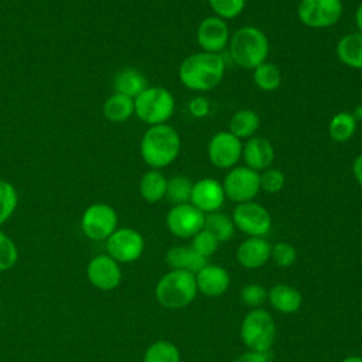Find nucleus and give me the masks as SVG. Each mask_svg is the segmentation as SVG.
<instances>
[{"label":"nucleus","instance_id":"f257e3e1","mask_svg":"<svg viewBox=\"0 0 362 362\" xmlns=\"http://www.w3.org/2000/svg\"><path fill=\"white\" fill-rule=\"evenodd\" d=\"M225 68L221 54L198 51L182 59L178 68V78L189 90L208 92L222 82Z\"/></svg>","mask_w":362,"mask_h":362},{"label":"nucleus","instance_id":"f03ea898","mask_svg":"<svg viewBox=\"0 0 362 362\" xmlns=\"http://www.w3.org/2000/svg\"><path fill=\"white\" fill-rule=\"evenodd\" d=\"M181 151V137L168 123L148 126L140 140L143 161L156 170H161L177 160Z\"/></svg>","mask_w":362,"mask_h":362},{"label":"nucleus","instance_id":"7ed1b4c3","mask_svg":"<svg viewBox=\"0 0 362 362\" xmlns=\"http://www.w3.org/2000/svg\"><path fill=\"white\" fill-rule=\"evenodd\" d=\"M232 61L243 68L253 71L267 61L270 44L267 35L255 25H243L236 30L228 44Z\"/></svg>","mask_w":362,"mask_h":362},{"label":"nucleus","instance_id":"20e7f679","mask_svg":"<svg viewBox=\"0 0 362 362\" xmlns=\"http://www.w3.org/2000/svg\"><path fill=\"white\" fill-rule=\"evenodd\" d=\"M197 293L195 274L185 270H171L165 273L154 288L158 304L170 310H180L189 305L197 297Z\"/></svg>","mask_w":362,"mask_h":362},{"label":"nucleus","instance_id":"39448f33","mask_svg":"<svg viewBox=\"0 0 362 362\" xmlns=\"http://www.w3.org/2000/svg\"><path fill=\"white\" fill-rule=\"evenodd\" d=\"M175 112L173 93L163 86H147L134 98V115L148 126L167 123Z\"/></svg>","mask_w":362,"mask_h":362},{"label":"nucleus","instance_id":"423d86ee","mask_svg":"<svg viewBox=\"0 0 362 362\" xmlns=\"http://www.w3.org/2000/svg\"><path fill=\"white\" fill-rule=\"evenodd\" d=\"M276 334L274 318L263 308L250 310L240 325L242 342L250 351L269 352L274 345Z\"/></svg>","mask_w":362,"mask_h":362},{"label":"nucleus","instance_id":"0eeeda50","mask_svg":"<svg viewBox=\"0 0 362 362\" xmlns=\"http://www.w3.org/2000/svg\"><path fill=\"white\" fill-rule=\"evenodd\" d=\"M117 214L113 206L105 202L89 205L81 216V229L83 235L95 242L106 240L117 229Z\"/></svg>","mask_w":362,"mask_h":362},{"label":"nucleus","instance_id":"6e6552de","mask_svg":"<svg viewBox=\"0 0 362 362\" xmlns=\"http://www.w3.org/2000/svg\"><path fill=\"white\" fill-rule=\"evenodd\" d=\"M222 187L225 197L232 202L242 204L253 201L260 191L259 171H255L246 165H235L226 173Z\"/></svg>","mask_w":362,"mask_h":362},{"label":"nucleus","instance_id":"1a4fd4ad","mask_svg":"<svg viewBox=\"0 0 362 362\" xmlns=\"http://www.w3.org/2000/svg\"><path fill=\"white\" fill-rule=\"evenodd\" d=\"M342 0H301L297 7L298 20L310 28H328L342 16Z\"/></svg>","mask_w":362,"mask_h":362},{"label":"nucleus","instance_id":"9d476101","mask_svg":"<svg viewBox=\"0 0 362 362\" xmlns=\"http://www.w3.org/2000/svg\"><path fill=\"white\" fill-rule=\"evenodd\" d=\"M230 218L235 228L247 236L264 238L272 229V216L269 211L255 201L238 204Z\"/></svg>","mask_w":362,"mask_h":362},{"label":"nucleus","instance_id":"9b49d317","mask_svg":"<svg viewBox=\"0 0 362 362\" xmlns=\"http://www.w3.org/2000/svg\"><path fill=\"white\" fill-rule=\"evenodd\" d=\"M243 141L229 130L215 133L208 143V158L211 164L221 170H230L242 160Z\"/></svg>","mask_w":362,"mask_h":362},{"label":"nucleus","instance_id":"f8f14e48","mask_svg":"<svg viewBox=\"0 0 362 362\" xmlns=\"http://www.w3.org/2000/svg\"><path fill=\"white\" fill-rule=\"evenodd\" d=\"M107 255L119 263L136 262L144 250V238L133 228H117L106 239Z\"/></svg>","mask_w":362,"mask_h":362},{"label":"nucleus","instance_id":"ddd939ff","mask_svg":"<svg viewBox=\"0 0 362 362\" xmlns=\"http://www.w3.org/2000/svg\"><path fill=\"white\" fill-rule=\"evenodd\" d=\"M205 214L195 208L191 202L173 205L165 215V225L168 230L181 239L192 238L204 229Z\"/></svg>","mask_w":362,"mask_h":362},{"label":"nucleus","instance_id":"4468645a","mask_svg":"<svg viewBox=\"0 0 362 362\" xmlns=\"http://www.w3.org/2000/svg\"><path fill=\"white\" fill-rule=\"evenodd\" d=\"M88 281L102 290H115L122 281V269L119 262H116L109 255H98L89 260L86 266Z\"/></svg>","mask_w":362,"mask_h":362},{"label":"nucleus","instance_id":"2eb2a0df","mask_svg":"<svg viewBox=\"0 0 362 362\" xmlns=\"http://www.w3.org/2000/svg\"><path fill=\"white\" fill-rule=\"evenodd\" d=\"M230 33L226 21L216 16L205 17L197 28V42L205 52L221 54L228 47Z\"/></svg>","mask_w":362,"mask_h":362},{"label":"nucleus","instance_id":"dca6fc26","mask_svg":"<svg viewBox=\"0 0 362 362\" xmlns=\"http://www.w3.org/2000/svg\"><path fill=\"white\" fill-rule=\"evenodd\" d=\"M225 199L222 182L215 178L205 177L192 184L189 202L204 214L219 211Z\"/></svg>","mask_w":362,"mask_h":362},{"label":"nucleus","instance_id":"f3484780","mask_svg":"<svg viewBox=\"0 0 362 362\" xmlns=\"http://www.w3.org/2000/svg\"><path fill=\"white\" fill-rule=\"evenodd\" d=\"M276 153L273 144L260 136H253L247 139L243 144L242 150V160L246 167L255 171H263L272 167L274 161Z\"/></svg>","mask_w":362,"mask_h":362},{"label":"nucleus","instance_id":"a211bd4d","mask_svg":"<svg viewBox=\"0 0 362 362\" xmlns=\"http://www.w3.org/2000/svg\"><path fill=\"white\" fill-rule=\"evenodd\" d=\"M195 281L198 291L204 296L219 297L229 288L230 276L225 267L206 263L195 273Z\"/></svg>","mask_w":362,"mask_h":362},{"label":"nucleus","instance_id":"6ab92c4d","mask_svg":"<svg viewBox=\"0 0 362 362\" xmlns=\"http://www.w3.org/2000/svg\"><path fill=\"white\" fill-rule=\"evenodd\" d=\"M270 253L272 245L264 238L249 236L238 246L236 259L246 269H259L269 262Z\"/></svg>","mask_w":362,"mask_h":362},{"label":"nucleus","instance_id":"aec40b11","mask_svg":"<svg viewBox=\"0 0 362 362\" xmlns=\"http://www.w3.org/2000/svg\"><path fill=\"white\" fill-rule=\"evenodd\" d=\"M165 262L171 270H185L197 273L201 270L208 260L198 255L191 246H171L165 253Z\"/></svg>","mask_w":362,"mask_h":362},{"label":"nucleus","instance_id":"412c9836","mask_svg":"<svg viewBox=\"0 0 362 362\" xmlns=\"http://www.w3.org/2000/svg\"><path fill=\"white\" fill-rule=\"evenodd\" d=\"M339 62L352 69H362V33L355 31L341 37L335 47Z\"/></svg>","mask_w":362,"mask_h":362},{"label":"nucleus","instance_id":"4be33fe9","mask_svg":"<svg viewBox=\"0 0 362 362\" xmlns=\"http://www.w3.org/2000/svg\"><path fill=\"white\" fill-rule=\"evenodd\" d=\"M267 300L274 310L283 314H293L300 310L303 296L297 288L284 283H279L270 288Z\"/></svg>","mask_w":362,"mask_h":362},{"label":"nucleus","instance_id":"5701e85b","mask_svg":"<svg viewBox=\"0 0 362 362\" xmlns=\"http://www.w3.org/2000/svg\"><path fill=\"white\" fill-rule=\"evenodd\" d=\"M148 86L144 74L136 68H123L113 78V89L132 99L137 98Z\"/></svg>","mask_w":362,"mask_h":362},{"label":"nucleus","instance_id":"b1692460","mask_svg":"<svg viewBox=\"0 0 362 362\" xmlns=\"http://www.w3.org/2000/svg\"><path fill=\"white\" fill-rule=\"evenodd\" d=\"M168 178L161 173V170L150 168L146 171L139 181V192L141 198L148 204L160 202L165 198Z\"/></svg>","mask_w":362,"mask_h":362},{"label":"nucleus","instance_id":"393cba45","mask_svg":"<svg viewBox=\"0 0 362 362\" xmlns=\"http://www.w3.org/2000/svg\"><path fill=\"white\" fill-rule=\"evenodd\" d=\"M102 113L112 123H124L134 115V99L113 92L105 100Z\"/></svg>","mask_w":362,"mask_h":362},{"label":"nucleus","instance_id":"a878e982","mask_svg":"<svg viewBox=\"0 0 362 362\" xmlns=\"http://www.w3.org/2000/svg\"><path fill=\"white\" fill-rule=\"evenodd\" d=\"M260 126L259 115L252 109H240L235 112L229 120V132L238 139H250L256 134Z\"/></svg>","mask_w":362,"mask_h":362},{"label":"nucleus","instance_id":"bb28decb","mask_svg":"<svg viewBox=\"0 0 362 362\" xmlns=\"http://www.w3.org/2000/svg\"><path fill=\"white\" fill-rule=\"evenodd\" d=\"M358 120L351 112L335 113L328 123V134L337 143H346L356 132Z\"/></svg>","mask_w":362,"mask_h":362},{"label":"nucleus","instance_id":"cd10ccee","mask_svg":"<svg viewBox=\"0 0 362 362\" xmlns=\"http://www.w3.org/2000/svg\"><path fill=\"white\" fill-rule=\"evenodd\" d=\"M204 229L208 230L209 233H212L218 239V242L222 243V242H228L232 239L236 228L229 215L216 211V212L205 214Z\"/></svg>","mask_w":362,"mask_h":362},{"label":"nucleus","instance_id":"c85d7f7f","mask_svg":"<svg viewBox=\"0 0 362 362\" xmlns=\"http://www.w3.org/2000/svg\"><path fill=\"white\" fill-rule=\"evenodd\" d=\"M253 82L263 92H273L281 83V72L273 62H263L253 69Z\"/></svg>","mask_w":362,"mask_h":362},{"label":"nucleus","instance_id":"c756f323","mask_svg":"<svg viewBox=\"0 0 362 362\" xmlns=\"http://www.w3.org/2000/svg\"><path fill=\"white\" fill-rule=\"evenodd\" d=\"M181 355L175 344L167 339L153 342L144 352L143 362H180Z\"/></svg>","mask_w":362,"mask_h":362},{"label":"nucleus","instance_id":"7c9ffc66","mask_svg":"<svg viewBox=\"0 0 362 362\" xmlns=\"http://www.w3.org/2000/svg\"><path fill=\"white\" fill-rule=\"evenodd\" d=\"M192 184L194 182L188 177H185L182 174H178V175H174V177L168 178L165 198L173 205L189 202L191 191H192Z\"/></svg>","mask_w":362,"mask_h":362},{"label":"nucleus","instance_id":"2f4dec72","mask_svg":"<svg viewBox=\"0 0 362 362\" xmlns=\"http://www.w3.org/2000/svg\"><path fill=\"white\" fill-rule=\"evenodd\" d=\"M18 204L16 187L6 180H0V226L14 214Z\"/></svg>","mask_w":362,"mask_h":362},{"label":"nucleus","instance_id":"473e14b6","mask_svg":"<svg viewBox=\"0 0 362 362\" xmlns=\"http://www.w3.org/2000/svg\"><path fill=\"white\" fill-rule=\"evenodd\" d=\"M214 16L228 21L236 18L245 8L246 0H208Z\"/></svg>","mask_w":362,"mask_h":362},{"label":"nucleus","instance_id":"72a5a7b5","mask_svg":"<svg viewBox=\"0 0 362 362\" xmlns=\"http://www.w3.org/2000/svg\"><path fill=\"white\" fill-rule=\"evenodd\" d=\"M259 178H260V189H263L267 194L280 192L286 184L284 173L274 167H269L260 171Z\"/></svg>","mask_w":362,"mask_h":362},{"label":"nucleus","instance_id":"f704fd0d","mask_svg":"<svg viewBox=\"0 0 362 362\" xmlns=\"http://www.w3.org/2000/svg\"><path fill=\"white\" fill-rule=\"evenodd\" d=\"M192 242H191V247L198 253L201 255L202 257H205L206 260L218 250V246H219V242L218 239L209 233L208 230L205 229H201L198 233H195L192 238Z\"/></svg>","mask_w":362,"mask_h":362},{"label":"nucleus","instance_id":"c9c22d12","mask_svg":"<svg viewBox=\"0 0 362 362\" xmlns=\"http://www.w3.org/2000/svg\"><path fill=\"white\" fill-rule=\"evenodd\" d=\"M18 260V250L14 243V240L0 230V272H6Z\"/></svg>","mask_w":362,"mask_h":362},{"label":"nucleus","instance_id":"e433bc0d","mask_svg":"<svg viewBox=\"0 0 362 362\" xmlns=\"http://www.w3.org/2000/svg\"><path fill=\"white\" fill-rule=\"evenodd\" d=\"M269 291L259 283H249L240 290V300L249 308H260L267 300Z\"/></svg>","mask_w":362,"mask_h":362},{"label":"nucleus","instance_id":"4c0bfd02","mask_svg":"<svg viewBox=\"0 0 362 362\" xmlns=\"http://www.w3.org/2000/svg\"><path fill=\"white\" fill-rule=\"evenodd\" d=\"M270 257L279 267H290L297 259V250L287 242H277L272 246Z\"/></svg>","mask_w":362,"mask_h":362},{"label":"nucleus","instance_id":"58836bf2","mask_svg":"<svg viewBox=\"0 0 362 362\" xmlns=\"http://www.w3.org/2000/svg\"><path fill=\"white\" fill-rule=\"evenodd\" d=\"M211 109V102L205 96H194L188 102V112L195 119H204L208 116Z\"/></svg>","mask_w":362,"mask_h":362},{"label":"nucleus","instance_id":"ea45409f","mask_svg":"<svg viewBox=\"0 0 362 362\" xmlns=\"http://www.w3.org/2000/svg\"><path fill=\"white\" fill-rule=\"evenodd\" d=\"M233 362H269L267 352H257V351H246L240 354Z\"/></svg>","mask_w":362,"mask_h":362},{"label":"nucleus","instance_id":"a19ab883","mask_svg":"<svg viewBox=\"0 0 362 362\" xmlns=\"http://www.w3.org/2000/svg\"><path fill=\"white\" fill-rule=\"evenodd\" d=\"M352 174L359 187L362 188V153L358 154L352 163Z\"/></svg>","mask_w":362,"mask_h":362},{"label":"nucleus","instance_id":"79ce46f5","mask_svg":"<svg viewBox=\"0 0 362 362\" xmlns=\"http://www.w3.org/2000/svg\"><path fill=\"white\" fill-rule=\"evenodd\" d=\"M355 24L359 33H362V3L355 10Z\"/></svg>","mask_w":362,"mask_h":362},{"label":"nucleus","instance_id":"37998d69","mask_svg":"<svg viewBox=\"0 0 362 362\" xmlns=\"http://www.w3.org/2000/svg\"><path fill=\"white\" fill-rule=\"evenodd\" d=\"M341 362H362V356H358V355H351V356H346L345 359H342Z\"/></svg>","mask_w":362,"mask_h":362},{"label":"nucleus","instance_id":"c03bdc74","mask_svg":"<svg viewBox=\"0 0 362 362\" xmlns=\"http://www.w3.org/2000/svg\"><path fill=\"white\" fill-rule=\"evenodd\" d=\"M354 116L356 120H362V105L356 106L355 110H354Z\"/></svg>","mask_w":362,"mask_h":362}]
</instances>
